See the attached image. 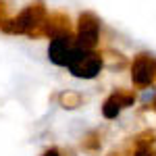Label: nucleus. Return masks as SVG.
<instances>
[{
    "label": "nucleus",
    "instance_id": "nucleus-1",
    "mask_svg": "<svg viewBox=\"0 0 156 156\" xmlns=\"http://www.w3.org/2000/svg\"><path fill=\"white\" fill-rule=\"evenodd\" d=\"M48 19V11L44 6V2H31L29 6H25L15 19H6L0 23V29L4 34H23V36H40L44 23Z\"/></svg>",
    "mask_w": 156,
    "mask_h": 156
},
{
    "label": "nucleus",
    "instance_id": "nucleus-2",
    "mask_svg": "<svg viewBox=\"0 0 156 156\" xmlns=\"http://www.w3.org/2000/svg\"><path fill=\"white\" fill-rule=\"evenodd\" d=\"M67 69L77 79H94L102 71V56L96 50H87L77 46L71 60H69V65H67Z\"/></svg>",
    "mask_w": 156,
    "mask_h": 156
},
{
    "label": "nucleus",
    "instance_id": "nucleus-3",
    "mask_svg": "<svg viewBox=\"0 0 156 156\" xmlns=\"http://www.w3.org/2000/svg\"><path fill=\"white\" fill-rule=\"evenodd\" d=\"M75 42H77L79 48H87V50H94L98 46V42H100V19L94 12L85 11L79 15Z\"/></svg>",
    "mask_w": 156,
    "mask_h": 156
},
{
    "label": "nucleus",
    "instance_id": "nucleus-4",
    "mask_svg": "<svg viewBox=\"0 0 156 156\" xmlns=\"http://www.w3.org/2000/svg\"><path fill=\"white\" fill-rule=\"evenodd\" d=\"M75 48H77V42H75V36H73L71 31L52 37L50 46H48L50 62H54L56 67H67L71 56H73V52H75Z\"/></svg>",
    "mask_w": 156,
    "mask_h": 156
},
{
    "label": "nucleus",
    "instance_id": "nucleus-5",
    "mask_svg": "<svg viewBox=\"0 0 156 156\" xmlns=\"http://www.w3.org/2000/svg\"><path fill=\"white\" fill-rule=\"evenodd\" d=\"M131 81L137 87H148L156 81V58L152 54H137L131 62Z\"/></svg>",
    "mask_w": 156,
    "mask_h": 156
},
{
    "label": "nucleus",
    "instance_id": "nucleus-6",
    "mask_svg": "<svg viewBox=\"0 0 156 156\" xmlns=\"http://www.w3.org/2000/svg\"><path fill=\"white\" fill-rule=\"evenodd\" d=\"M135 102V94L133 92H115L112 96H108L102 104V115L106 119H117L123 108L133 106Z\"/></svg>",
    "mask_w": 156,
    "mask_h": 156
},
{
    "label": "nucleus",
    "instance_id": "nucleus-7",
    "mask_svg": "<svg viewBox=\"0 0 156 156\" xmlns=\"http://www.w3.org/2000/svg\"><path fill=\"white\" fill-rule=\"evenodd\" d=\"M58 102L62 108H69V110H73V108L81 106V94L79 92H71V90H67V92H62L58 96Z\"/></svg>",
    "mask_w": 156,
    "mask_h": 156
},
{
    "label": "nucleus",
    "instance_id": "nucleus-8",
    "mask_svg": "<svg viewBox=\"0 0 156 156\" xmlns=\"http://www.w3.org/2000/svg\"><path fill=\"white\" fill-rule=\"evenodd\" d=\"M133 156H156V154L152 152V146H135Z\"/></svg>",
    "mask_w": 156,
    "mask_h": 156
},
{
    "label": "nucleus",
    "instance_id": "nucleus-9",
    "mask_svg": "<svg viewBox=\"0 0 156 156\" xmlns=\"http://www.w3.org/2000/svg\"><path fill=\"white\" fill-rule=\"evenodd\" d=\"M2 21H6V6L0 2V23H2Z\"/></svg>",
    "mask_w": 156,
    "mask_h": 156
},
{
    "label": "nucleus",
    "instance_id": "nucleus-10",
    "mask_svg": "<svg viewBox=\"0 0 156 156\" xmlns=\"http://www.w3.org/2000/svg\"><path fill=\"white\" fill-rule=\"evenodd\" d=\"M42 156H60V152L56 150V148H50V150H46Z\"/></svg>",
    "mask_w": 156,
    "mask_h": 156
},
{
    "label": "nucleus",
    "instance_id": "nucleus-11",
    "mask_svg": "<svg viewBox=\"0 0 156 156\" xmlns=\"http://www.w3.org/2000/svg\"><path fill=\"white\" fill-rule=\"evenodd\" d=\"M152 108L156 110V96H154V100H152Z\"/></svg>",
    "mask_w": 156,
    "mask_h": 156
}]
</instances>
